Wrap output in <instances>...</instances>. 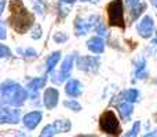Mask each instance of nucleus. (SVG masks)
<instances>
[{
	"instance_id": "1",
	"label": "nucleus",
	"mask_w": 157,
	"mask_h": 137,
	"mask_svg": "<svg viewBox=\"0 0 157 137\" xmlns=\"http://www.w3.org/2000/svg\"><path fill=\"white\" fill-rule=\"evenodd\" d=\"M35 22V16L25 8L21 0H11L10 3V18L8 23L17 33H25L30 29Z\"/></svg>"
},
{
	"instance_id": "2",
	"label": "nucleus",
	"mask_w": 157,
	"mask_h": 137,
	"mask_svg": "<svg viewBox=\"0 0 157 137\" xmlns=\"http://www.w3.org/2000/svg\"><path fill=\"white\" fill-rule=\"evenodd\" d=\"M108 23L109 26H116L124 29V5L121 0H113L108 4Z\"/></svg>"
},
{
	"instance_id": "3",
	"label": "nucleus",
	"mask_w": 157,
	"mask_h": 137,
	"mask_svg": "<svg viewBox=\"0 0 157 137\" xmlns=\"http://www.w3.org/2000/svg\"><path fill=\"white\" fill-rule=\"evenodd\" d=\"M99 128L103 133H106V135L117 136V135H120V132H121L120 122L112 110L105 111V113L99 117Z\"/></svg>"
},
{
	"instance_id": "4",
	"label": "nucleus",
	"mask_w": 157,
	"mask_h": 137,
	"mask_svg": "<svg viewBox=\"0 0 157 137\" xmlns=\"http://www.w3.org/2000/svg\"><path fill=\"white\" fill-rule=\"evenodd\" d=\"M98 18L99 16L97 15H91L88 19H83L81 16H77L75 19V32H76V36H84L91 29H94Z\"/></svg>"
},
{
	"instance_id": "5",
	"label": "nucleus",
	"mask_w": 157,
	"mask_h": 137,
	"mask_svg": "<svg viewBox=\"0 0 157 137\" xmlns=\"http://www.w3.org/2000/svg\"><path fill=\"white\" fill-rule=\"evenodd\" d=\"M77 69L87 73H97L99 69V58L98 56H78L76 58Z\"/></svg>"
},
{
	"instance_id": "6",
	"label": "nucleus",
	"mask_w": 157,
	"mask_h": 137,
	"mask_svg": "<svg viewBox=\"0 0 157 137\" xmlns=\"http://www.w3.org/2000/svg\"><path fill=\"white\" fill-rule=\"evenodd\" d=\"M75 59H76V54H72V55H69V56L66 58L65 60H63L62 66H61V70H59V74H58L57 77L54 75V77L51 78L52 82L61 84V82H63L66 78H69L72 69H73V62H75Z\"/></svg>"
},
{
	"instance_id": "7",
	"label": "nucleus",
	"mask_w": 157,
	"mask_h": 137,
	"mask_svg": "<svg viewBox=\"0 0 157 137\" xmlns=\"http://www.w3.org/2000/svg\"><path fill=\"white\" fill-rule=\"evenodd\" d=\"M136 30H138L141 37H144V38L152 37L153 33H155V22H153V19L149 15L144 16L138 22V25H136Z\"/></svg>"
},
{
	"instance_id": "8",
	"label": "nucleus",
	"mask_w": 157,
	"mask_h": 137,
	"mask_svg": "<svg viewBox=\"0 0 157 137\" xmlns=\"http://www.w3.org/2000/svg\"><path fill=\"white\" fill-rule=\"evenodd\" d=\"M21 121L19 110L17 108H8L3 104L0 111V124H18Z\"/></svg>"
},
{
	"instance_id": "9",
	"label": "nucleus",
	"mask_w": 157,
	"mask_h": 137,
	"mask_svg": "<svg viewBox=\"0 0 157 137\" xmlns=\"http://www.w3.org/2000/svg\"><path fill=\"white\" fill-rule=\"evenodd\" d=\"M19 88H21V85L14 82V81H6V82H3L2 88H0V91H2V104H8V102H10V99L13 97V95L15 93Z\"/></svg>"
},
{
	"instance_id": "10",
	"label": "nucleus",
	"mask_w": 157,
	"mask_h": 137,
	"mask_svg": "<svg viewBox=\"0 0 157 137\" xmlns=\"http://www.w3.org/2000/svg\"><path fill=\"white\" fill-rule=\"evenodd\" d=\"M58 99H59V92H58L57 88H47L44 91L43 103L47 110H52L58 104Z\"/></svg>"
},
{
	"instance_id": "11",
	"label": "nucleus",
	"mask_w": 157,
	"mask_h": 137,
	"mask_svg": "<svg viewBox=\"0 0 157 137\" xmlns=\"http://www.w3.org/2000/svg\"><path fill=\"white\" fill-rule=\"evenodd\" d=\"M41 118H43V114H41L40 111H32V113L26 114V115L24 117V125L29 130H33L40 124Z\"/></svg>"
},
{
	"instance_id": "12",
	"label": "nucleus",
	"mask_w": 157,
	"mask_h": 137,
	"mask_svg": "<svg viewBox=\"0 0 157 137\" xmlns=\"http://www.w3.org/2000/svg\"><path fill=\"white\" fill-rule=\"evenodd\" d=\"M87 48L94 54H102L105 49V41L102 37H91L87 41Z\"/></svg>"
},
{
	"instance_id": "13",
	"label": "nucleus",
	"mask_w": 157,
	"mask_h": 137,
	"mask_svg": "<svg viewBox=\"0 0 157 137\" xmlns=\"http://www.w3.org/2000/svg\"><path fill=\"white\" fill-rule=\"evenodd\" d=\"M26 97H28V92L25 91L24 88H19L18 91L13 95V97L10 99L8 106H13V107H19V106H22L25 103Z\"/></svg>"
},
{
	"instance_id": "14",
	"label": "nucleus",
	"mask_w": 157,
	"mask_h": 137,
	"mask_svg": "<svg viewBox=\"0 0 157 137\" xmlns=\"http://www.w3.org/2000/svg\"><path fill=\"white\" fill-rule=\"evenodd\" d=\"M65 92L66 95L72 97H77L81 95V84L78 82L77 80H71L66 82V86H65Z\"/></svg>"
},
{
	"instance_id": "15",
	"label": "nucleus",
	"mask_w": 157,
	"mask_h": 137,
	"mask_svg": "<svg viewBox=\"0 0 157 137\" xmlns=\"http://www.w3.org/2000/svg\"><path fill=\"white\" fill-rule=\"evenodd\" d=\"M47 82V78L46 77H40V78H35L32 80L29 84H28V89L30 91V95L32 97H36V93H37L39 89H41Z\"/></svg>"
},
{
	"instance_id": "16",
	"label": "nucleus",
	"mask_w": 157,
	"mask_h": 137,
	"mask_svg": "<svg viewBox=\"0 0 157 137\" xmlns=\"http://www.w3.org/2000/svg\"><path fill=\"white\" fill-rule=\"evenodd\" d=\"M132 111H134V106H132V103H130V102L123 103V104H120V107H119L120 117H121V119H124V121H128V119H130Z\"/></svg>"
},
{
	"instance_id": "17",
	"label": "nucleus",
	"mask_w": 157,
	"mask_h": 137,
	"mask_svg": "<svg viewBox=\"0 0 157 137\" xmlns=\"http://www.w3.org/2000/svg\"><path fill=\"white\" fill-rule=\"evenodd\" d=\"M59 59H61V52H59V51L52 52V54L50 55L48 58H47V63H46V66H47V73H51L52 70H54L55 65L59 62Z\"/></svg>"
},
{
	"instance_id": "18",
	"label": "nucleus",
	"mask_w": 157,
	"mask_h": 137,
	"mask_svg": "<svg viewBox=\"0 0 157 137\" xmlns=\"http://www.w3.org/2000/svg\"><path fill=\"white\" fill-rule=\"evenodd\" d=\"M145 10H146V3H139L135 7H132L131 8V21H136V18H138Z\"/></svg>"
},
{
	"instance_id": "19",
	"label": "nucleus",
	"mask_w": 157,
	"mask_h": 137,
	"mask_svg": "<svg viewBox=\"0 0 157 137\" xmlns=\"http://www.w3.org/2000/svg\"><path fill=\"white\" fill-rule=\"evenodd\" d=\"M54 126H55V129H57L58 133H66V132H69V130H71L72 125H71V122L66 119V121H57V122H54Z\"/></svg>"
},
{
	"instance_id": "20",
	"label": "nucleus",
	"mask_w": 157,
	"mask_h": 137,
	"mask_svg": "<svg viewBox=\"0 0 157 137\" xmlns=\"http://www.w3.org/2000/svg\"><path fill=\"white\" fill-rule=\"evenodd\" d=\"M135 77L138 78V80L146 77V62H145V60H141V62L136 63V66H135Z\"/></svg>"
},
{
	"instance_id": "21",
	"label": "nucleus",
	"mask_w": 157,
	"mask_h": 137,
	"mask_svg": "<svg viewBox=\"0 0 157 137\" xmlns=\"http://www.w3.org/2000/svg\"><path fill=\"white\" fill-rule=\"evenodd\" d=\"M124 99H125V102H130V103H134V102H136L138 100V97H139V92L136 91V89H128V91H125L124 92Z\"/></svg>"
},
{
	"instance_id": "22",
	"label": "nucleus",
	"mask_w": 157,
	"mask_h": 137,
	"mask_svg": "<svg viewBox=\"0 0 157 137\" xmlns=\"http://www.w3.org/2000/svg\"><path fill=\"white\" fill-rule=\"evenodd\" d=\"M57 133H58V132H57V129H55L54 124H51V125H47V126L44 128L43 130H41L40 136H41V137H44V136H55Z\"/></svg>"
},
{
	"instance_id": "23",
	"label": "nucleus",
	"mask_w": 157,
	"mask_h": 137,
	"mask_svg": "<svg viewBox=\"0 0 157 137\" xmlns=\"http://www.w3.org/2000/svg\"><path fill=\"white\" fill-rule=\"evenodd\" d=\"M63 106L68 107L69 110H72V111H80L81 110V106L78 104L76 100H65V102H63Z\"/></svg>"
},
{
	"instance_id": "24",
	"label": "nucleus",
	"mask_w": 157,
	"mask_h": 137,
	"mask_svg": "<svg viewBox=\"0 0 157 137\" xmlns=\"http://www.w3.org/2000/svg\"><path fill=\"white\" fill-rule=\"evenodd\" d=\"M69 3L59 2V16H66L69 14Z\"/></svg>"
},
{
	"instance_id": "25",
	"label": "nucleus",
	"mask_w": 157,
	"mask_h": 137,
	"mask_svg": "<svg viewBox=\"0 0 157 137\" xmlns=\"http://www.w3.org/2000/svg\"><path fill=\"white\" fill-rule=\"evenodd\" d=\"M52 38H54V41H55V43H58V44H62V43H65V41L68 40V36H66L65 33H61V32H58V33H55V34L52 36Z\"/></svg>"
},
{
	"instance_id": "26",
	"label": "nucleus",
	"mask_w": 157,
	"mask_h": 137,
	"mask_svg": "<svg viewBox=\"0 0 157 137\" xmlns=\"http://www.w3.org/2000/svg\"><path fill=\"white\" fill-rule=\"evenodd\" d=\"M139 129H141V122H139V121H136L135 124H134L132 129H131L130 132H127V133H125V136H127V137L136 136V135H138V132H139Z\"/></svg>"
},
{
	"instance_id": "27",
	"label": "nucleus",
	"mask_w": 157,
	"mask_h": 137,
	"mask_svg": "<svg viewBox=\"0 0 157 137\" xmlns=\"http://www.w3.org/2000/svg\"><path fill=\"white\" fill-rule=\"evenodd\" d=\"M41 34H43V32H41V26H40V25H36L35 29L32 30V34H30V37H32L33 40H39V38L41 37Z\"/></svg>"
},
{
	"instance_id": "28",
	"label": "nucleus",
	"mask_w": 157,
	"mask_h": 137,
	"mask_svg": "<svg viewBox=\"0 0 157 137\" xmlns=\"http://www.w3.org/2000/svg\"><path fill=\"white\" fill-rule=\"evenodd\" d=\"M10 55H11V51L7 48V45H6V44H2V45H0V56L7 58V56H10Z\"/></svg>"
},
{
	"instance_id": "29",
	"label": "nucleus",
	"mask_w": 157,
	"mask_h": 137,
	"mask_svg": "<svg viewBox=\"0 0 157 137\" xmlns=\"http://www.w3.org/2000/svg\"><path fill=\"white\" fill-rule=\"evenodd\" d=\"M24 56L26 58V59H35L36 58V51L32 48H28L26 51H24Z\"/></svg>"
},
{
	"instance_id": "30",
	"label": "nucleus",
	"mask_w": 157,
	"mask_h": 137,
	"mask_svg": "<svg viewBox=\"0 0 157 137\" xmlns=\"http://www.w3.org/2000/svg\"><path fill=\"white\" fill-rule=\"evenodd\" d=\"M136 4H139V0H127V5H128L130 8L135 7Z\"/></svg>"
},
{
	"instance_id": "31",
	"label": "nucleus",
	"mask_w": 157,
	"mask_h": 137,
	"mask_svg": "<svg viewBox=\"0 0 157 137\" xmlns=\"http://www.w3.org/2000/svg\"><path fill=\"white\" fill-rule=\"evenodd\" d=\"M0 33H2V34H0V38H2V40H4V38H6V29H4V23L0 25Z\"/></svg>"
},
{
	"instance_id": "32",
	"label": "nucleus",
	"mask_w": 157,
	"mask_h": 137,
	"mask_svg": "<svg viewBox=\"0 0 157 137\" xmlns=\"http://www.w3.org/2000/svg\"><path fill=\"white\" fill-rule=\"evenodd\" d=\"M59 2H63V3H69V4H73L76 0H59Z\"/></svg>"
},
{
	"instance_id": "33",
	"label": "nucleus",
	"mask_w": 157,
	"mask_h": 137,
	"mask_svg": "<svg viewBox=\"0 0 157 137\" xmlns=\"http://www.w3.org/2000/svg\"><path fill=\"white\" fill-rule=\"evenodd\" d=\"M3 10H4V2H2V5H0V14L3 13Z\"/></svg>"
},
{
	"instance_id": "34",
	"label": "nucleus",
	"mask_w": 157,
	"mask_h": 137,
	"mask_svg": "<svg viewBox=\"0 0 157 137\" xmlns=\"http://www.w3.org/2000/svg\"><path fill=\"white\" fill-rule=\"evenodd\" d=\"M145 136H157V130H156L155 133H146V135H145Z\"/></svg>"
},
{
	"instance_id": "35",
	"label": "nucleus",
	"mask_w": 157,
	"mask_h": 137,
	"mask_svg": "<svg viewBox=\"0 0 157 137\" xmlns=\"http://www.w3.org/2000/svg\"><path fill=\"white\" fill-rule=\"evenodd\" d=\"M152 3H153V4H155V7L157 8V0H152Z\"/></svg>"
},
{
	"instance_id": "36",
	"label": "nucleus",
	"mask_w": 157,
	"mask_h": 137,
	"mask_svg": "<svg viewBox=\"0 0 157 137\" xmlns=\"http://www.w3.org/2000/svg\"><path fill=\"white\" fill-rule=\"evenodd\" d=\"M80 2H97V0H80Z\"/></svg>"
}]
</instances>
